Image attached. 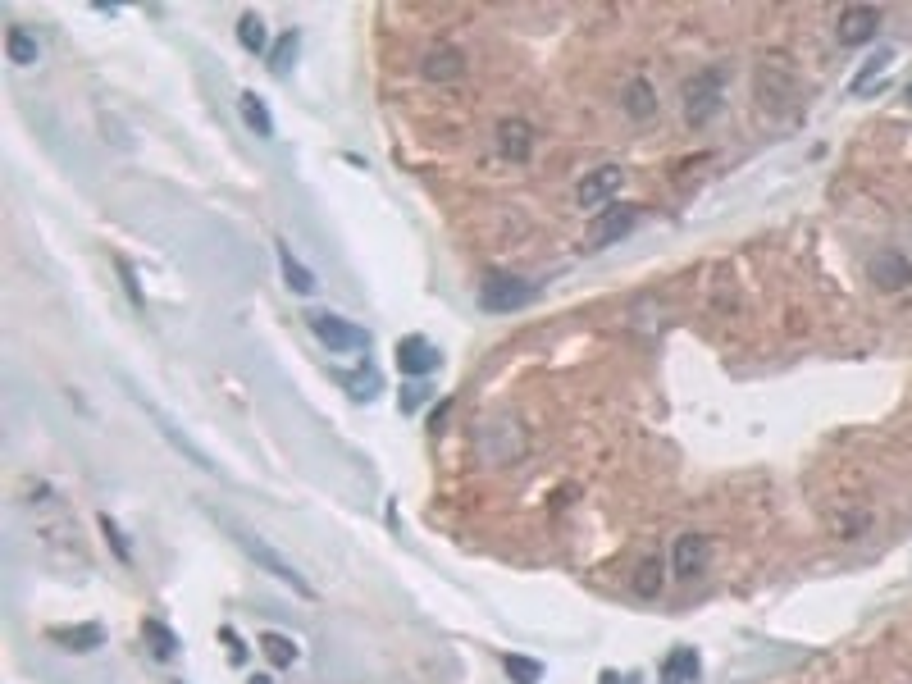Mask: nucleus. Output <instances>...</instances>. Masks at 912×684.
Instances as JSON below:
<instances>
[{"label": "nucleus", "instance_id": "obj_1", "mask_svg": "<svg viewBox=\"0 0 912 684\" xmlns=\"http://www.w3.org/2000/svg\"><path fill=\"white\" fill-rule=\"evenodd\" d=\"M726 92H730V64H707V69H698L694 78L684 83V119H689V124L716 119V110L726 105Z\"/></svg>", "mask_w": 912, "mask_h": 684}, {"label": "nucleus", "instance_id": "obj_2", "mask_svg": "<svg viewBox=\"0 0 912 684\" xmlns=\"http://www.w3.org/2000/svg\"><path fill=\"white\" fill-rule=\"evenodd\" d=\"M238 548L247 552V557L256 561V566L265 570V575H274V580H279V584H288V589L297 593V598H315L311 580H306V575H301V570L292 566V561L283 557V552L274 548L270 539H260V534H242V529H238Z\"/></svg>", "mask_w": 912, "mask_h": 684}, {"label": "nucleus", "instance_id": "obj_3", "mask_svg": "<svg viewBox=\"0 0 912 684\" xmlns=\"http://www.w3.org/2000/svg\"><path fill=\"white\" fill-rule=\"evenodd\" d=\"M534 283L529 279H516V274H484V283H479V306L493 315H511L520 311V306H529L534 301Z\"/></svg>", "mask_w": 912, "mask_h": 684}, {"label": "nucleus", "instance_id": "obj_4", "mask_svg": "<svg viewBox=\"0 0 912 684\" xmlns=\"http://www.w3.org/2000/svg\"><path fill=\"white\" fill-rule=\"evenodd\" d=\"M311 333L329 347V352H365L370 347V333L361 324H352L347 315H333V311H311Z\"/></svg>", "mask_w": 912, "mask_h": 684}, {"label": "nucleus", "instance_id": "obj_5", "mask_svg": "<svg viewBox=\"0 0 912 684\" xmlns=\"http://www.w3.org/2000/svg\"><path fill=\"white\" fill-rule=\"evenodd\" d=\"M133 402H137V406H142V411H146V415H151V420H156L160 438H165V443H169V447H174V452H183V456H187V461H192V466H197V470H206V475H219V466H215V461H210V456H206V452H201V447H197V443H192V438H187V434H183V429H178V425H174V420H169V415H165V411H160V406H156V402H146V397H142V393H133Z\"/></svg>", "mask_w": 912, "mask_h": 684}, {"label": "nucleus", "instance_id": "obj_6", "mask_svg": "<svg viewBox=\"0 0 912 684\" xmlns=\"http://www.w3.org/2000/svg\"><path fill=\"white\" fill-rule=\"evenodd\" d=\"M876 32H881V10L876 5H849V10H840V23H835L840 46H867V42H876Z\"/></svg>", "mask_w": 912, "mask_h": 684}, {"label": "nucleus", "instance_id": "obj_7", "mask_svg": "<svg viewBox=\"0 0 912 684\" xmlns=\"http://www.w3.org/2000/svg\"><path fill=\"white\" fill-rule=\"evenodd\" d=\"M621 183H625V169L621 165H598L593 174H584V183H580V206L584 210H598V206H607V201L621 192Z\"/></svg>", "mask_w": 912, "mask_h": 684}, {"label": "nucleus", "instance_id": "obj_8", "mask_svg": "<svg viewBox=\"0 0 912 684\" xmlns=\"http://www.w3.org/2000/svg\"><path fill=\"white\" fill-rule=\"evenodd\" d=\"M867 274H871V283H876L881 292H903L912 283V260L903 256V251H876L871 265H867Z\"/></svg>", "mask_w": 912, "mask_h": 684}, {"label": "nucleus", "instance_id": "obj_9", "mask_svg": "<svg viewBox=\"0 0 912 684\" xmlns=\"http://www.w3.org/2000/svg\"><path fill=\"white\" fill-rule=\"evenodd\" d=\"M393 356H397V370L411 374V379H425V374L438 370V347L429 338H402Z\"/></svg>", "mask_w": 912, "mask_h": 684}, {"label": "nucleus", "instance_id": "obj_10", "mask_svg": "<svg viewBox=\"0 0 912 684\" xmlns=\"http://www.w3.org/2000/svg\"><path fill=\"white\" fill-rule=\"evenodd\" d=\"M707 557H712V543H707L703 534H680V539H675V552H671V566H675L680 580H694V575L707 570Z\"/></svg>", "mask_w": 912, "mask_h": 684}, {"label": "nucleus", "instance_id": "obj_11", "mask_svg": "<svg viewBox=\"0 0 912 684\" xmlns=\"http://www.w3.org/2000/svg\"><path fill=\"white\" fill-rule=\"evenodd\" d=\"M498 151L507 160H529V151H534V128H529L525 119H502L498 124Z\"/></svg>", "mask_w": 912, "mask_h": 684}, {"label": "nucleus", "instance_id": "obj_12", "mask_svg": "<svg viewBox=\"0 0 912 684\" xmlns=\"http://www.w3.org/2000/svg\"><path fill=\"white\" fill-rule=\"evenodd\" d=\"M466 73V55L456 51V46H434V51H425V78H434V83H452V78H461Z\"/></svg>", "mask_w": 912, "mask_h": 684}, {"label": "nucleus", "instance_id": "obj_13", "mask_svg": "<svg viewBox=\"0 0 912 684\" xmlns=\"http://www.w3.org/2000/svg\"><path fill=\"white\" fill-rule=\"evenodd\" d=\"M634 219H639V206H616L602 219H593V247H607V242L625 238V233L634 228Z\"/></svg>", "mask_w": 912, "mask_h": 684}, {"label": "nucleus", "instance_id": "obj_14", "mask_svg": "<svg viewBox=\"0 0 912 684\" xmlns=\"http://www.w3.org/2000/svg\"><path fill=\"white\" fill-rule=\"evenodd\" d=\"M703 675V662H698L694 648H671L662 662V684H694Z\"/></svg>", "mask_w": 912, "mask_h": 684}, {"label": "nucleus", "instance_id": "obj_15", "mask_svg": "<svg viewBox=\"0 0 912 684\" xmlns=\"http://www.w3.org/2000/svg\"><path fill=\"white\" fill-rule=\"evenodd\" d=\"M279 270H283V283H288L297 297H311V292H315V274L306 270L297 256H292L288 242H279Z\"/></svg>", "mask_w": 912, "mask_h": 684}, {"label": "nucleus", "instance_id": "obj_16", "mask_svg": "<svg viewBox=\"0 0 912 684\" xmlns=\"http://www.w3.org/2000/svg\"><path fill=\"white\" fill-rule=\"evenodd\" d=\"M238 105H242V119H247V128H251V133L270 142V137H274V114H270V105H265V96L242 92V96H238Z\"/></svg>", "mask_w": 912, "mask_h": 684}, {"label": "nucleus", "instance_id": "obj_17", "mask_svg": "<svg viewBox=\"0 0 912 684\" xmlns=\"http://www.w3.org/2000/svg\"><path fill=\"white\" fill-rule=\"evenodd\" d=\"M51 643L69 648V653H92L105 643V630L101 625H73V630H51Z\"/></svg>", "mask_w": 912, "mask_h": 684}, {"label": "nucleus", "instance_id": "obj_18", "mask_svg": "<svg viewBox=\"0 0 912 684\" xmlns=\"http://www.w3.org/2000/svg\"><path fill=\"white\" fill-rule=\"evenodd\" d=\"M621 105H625V114H634V119H648V114L657 110L653 83H648V78H630V83H625V92H621Z\"/></svg>", "mask_w": 912, "mask_h": 684}, {"label": "nucleus", "instance_id": "obj_19", "mask_svg": "<svg viewBox=\"0 0 912 684\" xmlns=\"http://www.w3.org/2000/svg\"><path fill=\"white\" fill-rule=\"evenodd\" d=\"M142 634H146V648H151V657H156V662H174L178 648H183V643H178V634L169 630L165 621H146Z\"/></svg>", "mask_w": 912, "mask_h": 684}, {"label": "nucleus", "instance_id": "obj_20", "mask_svg": "<svg viewBox=\"0 0 912 684\" xmlns=\"http://www.w3.org/2000/svg\"><path fill=\"white\" fill-rule=\"evenodd\" d=\"M260 653L270 657L274 666H292V662L301 657V653H297V643H292L288 634H279V630H265V634H260Z\"/></svg>", "mask_w": 912, "mask_h": 684}, {"label": "nucleus", "instance_id": "obj_21", "mask_svg": "<svg viewBox=\"0 0 912 684\" xmlns=\"http://www.w3.org/2000/svg\"><path fill=\"white\" fill-rule=\"evenodd\" d=\"M5 55H10V64H37V37H28V28H10L5 32Z\"/></svg>", "mask_w": 912, "mask_h": 684}, {"label": "nucleus", "instance_id": "obj_22", "mask_svg": "<svg viewBox=\"0 0 912 684\" xmlns=\"http://www.w3.org/2000/svg\"><path fill=\"white\" fill-rule=\"evenodd\" d=\"M238 42L247 46L251 55H260L265 46H270V32H265V19H260V14H242L238 19Z\"/></svg>", "mask_w": 912, "mask_h": 684}, {"label": "nucleus", "instance_id": "obj_23", "mask_svg": "<svg viewBox=\"0 0 912 684\" xmlns=\"http://www.w3.org/2000/svg\"><path fill=\"white\" fill-rule=\"evenodd\" d=\"M634 593H639V598H657V593H662V561L657 557L639 561V570H634Z\"/></svg>", "mask_w": 912, "mask_h": 684}, {"label": "nucleus", "instance_id": "obj_24", "mask_svg": "<svg viewBox=\"0 0 912 684\" xmlns=\"http://www.w3.org/2000/svg\"><path fill=\"white\" fill-rule=\"evenodd\" d=\"M297 46H301V37L297 32H283L279 42H274V51H270V73H288L292 69V60H297Z\"/></svg>", "mask_w": 912, "mask_h": 684}, {"label": "nucleus", "instance_id": "obj_25", "mask_svg": "<svg viewBox=\"0 0 912 684\" xmlns=\"http://www.w3.org/2000/svg\"><path fill=\"white\" fill-rule=\"evenodd\" d=\"M507 675L511 684H539L543 680V662H534V657H507Z\"/></svg>", "mask_w": 912, "mask_h": 684}, {"label": "nucleus", "instance_id": "obj_26", "mask_svg": "<svg viewBox=\"0 0 912 684\" xmlns=\"http://www.w3.org/2000/svg\"><path fill=\"white\" fill-rule=\"evenodd\" d=\"M890 60H894V51H881L876 60H867V69H862L858 78H853V96H862V92H867V87H871V78H881V73L890 69Z\"/></svg>", "mask_w": 912, "mask_h": 684}, {"label": "nucleus", "instance_id": "obj_27", "mask_svg": "<svg viewBox=\"0 0 912 684\" xmlns=\"http://www.w3.org/2000/svg\"><path fill=\"white\" fill-rule=\"evenodd\" d=\"M101 534L110 539V548L119 552V561H133V552H128V543H124V534H119V525H114L110 516H101Z\"/></svg>", "mask_w": 912, "mask_h": 684}, {"label": "nucleus", "instance_id": "obj_28", "mask_svg": "<svg viewBox=\"0 0 912 684\" xmlns=\"http://www.w3.org/2000/svg\"><path fill=\"white\" fill-rule=\"evenodd\" d=\"M119 274H124V283H128V297L142 301V288H137V274H133V265H128V260H119Z\"/></svg>", "mask_w": 912, "mask_h": 684}, {"label": "nucleus", "instance_id": "obj_29", "mask_svg": "<svg viewBox=\"0 0 912 684\" xmlns=\"http://www.w3.org/2000/svg\"><path fill=\"white\" fill-rule=\"evenodd\" d=\"M425 402V388H406V397H402V411H415V406Z\"/></svg>", "mask_w": 912, "mask_h": 684}, {"label": "nucleus", "instance_id": "obj_30", "mask_svg": "<svg viewBox=\"0 0 912 684\" xmlns=\"http://www.w3.org/2000/svg\"><path fill=\"white\" fill-rule=\"evenodd\" d=\"M251 684H274V680H270V675H251Z\"/></svg>", "mask_w": 912, "mask_h": 684}, {"label": "nucleus", "instance_id": "obj_31", "mask_svg": "<svg viewBox=\"0 0 912 684\" xmlns=\"http://www.w3.org/2000/svg\"><path fill=\"white\" fill-rule=\"evenodd\" d=\"M903 96H908V105H912V83H908V92H903Z\"/></svg>", "mask_w": 912, "mask_h": 684}]
</instances>
